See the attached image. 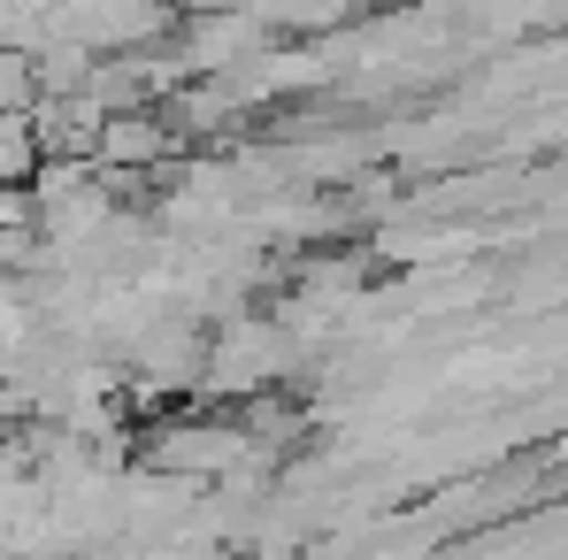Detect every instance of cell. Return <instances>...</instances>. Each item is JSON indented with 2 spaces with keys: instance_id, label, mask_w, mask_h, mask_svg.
I'll use <instances>...</instances> for the list:
<instances>
[{
  "instance_id": "cell-1",
  "label": "cell",
  "mask_w": 568,
  "mask_h": 560,
  "mask_svg": "<svg viewBox=\"0 0 568 560\" xmlns=\"http://www.w3.org/2000/svg\"><path fill=\"white\" fill-rule=\"evenodd\" d=\"M16 170H23V131L0 123V177H16Z\"/></svg>"
}]
</instances>
